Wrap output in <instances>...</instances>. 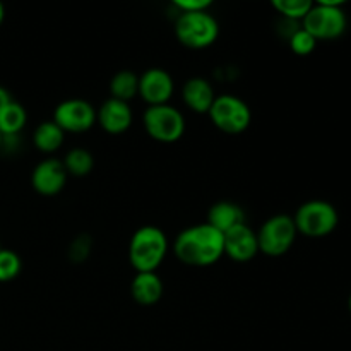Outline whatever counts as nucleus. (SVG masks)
Wrapping results in <instances>:
<instances>
[{
	"label": "nucleus",
	"instance_id": "nucleus-22",
	"mask_svg": "<svg viewBox=\"0 0 351 351\" xmlns=\"http://www.w3.org/2000/svg\"><path fill=\"white\" fill-rule=\"evenodd\" d=\"M21 267V257L16 252L7 249H0V283H7L19 276Z\"/></svg>",
	"mask_w": 351,
	"mask_h": 351
},
{
	"label": "nucleus",
	"instance_id": "nucleus-7",
	"mask_svg": "<svg viewBox=\"0 0 351 351\" xmlns=\"http://www.w3.org/2000/svg\"><path fill=\"white\" fill-rule=\"evenodd\" d=\"M143 123L146 132L163 144L177 143L185 132L184 115L170 105L149 106L144 112Z\"/></svg>",
	"mask_w": 351,
	"mask_h": 351
},
{
	"label": "nucleus",
	"instance_id": "nucleus-19",
	"mask_svg": "<svg viewBox=\"0 0 351 351\" xmlns=\"http://www.w3.org/2000/svg\"><path fill=\"white\" fill-rule=\"evenodd\" d=\"M26 110L21 103L10 101L9 105L3 108V112L0 113V134L3 137L5 136H16L17 132L24 129L26 125Z\"/></svg>",
	"mask_w": 351,
	"mask_h": 351
},
{
	"label": "nucleus",
	"instance_id": "nucleus-11",
	"mask_svg": "<svg viewBox=\"0 0 351 351\" xmlns=\"http://www.w3.org/2000/svg\"><path fill=\"white\" fill-rule=\"evenodd\" d=\"M173 79L165 69H147L139 75V96L149 106L168 105L173 96Z\"/></svg>",
	"mask_w": 351,
	"mask_h": 351
},
{
	"label": "nucleus",
	"instance_id": "nucleus-20",
	"mask_svg": "<svg viewBox=\"0 0 351 351\" xmlns=\"http://www.w3.org/2000/svg\"><path fill=\"white\" fill-rule=\"evenodd\" d=\"M62 163H64L67 175L86 177L88 173H91L93 167H95V158H93V154L88 149L74 147V149H71L65 154V160Z\"/></svg>",
	"mask_w": 351,
	"mask_h": 351
},
{
	"label": "nucleus",
	"instance_id": "nucleus-21",
	"mask_svg": "<svg viewBox=\"0 0 351 351\" xmlns=\"http://www.w3.org/2000/svg\"><path fill=\"white\" fill-rule=\"evenodd\" d=\"M314 3L311 0H274L273 7L290 21H304Z\"/></svg>",
	"mask_w": 351,
	"mask_h": 351
},
{
	"label": "nucleus",
	"instance_id": "nucleus-12",
	"mask_svg": "<svg viewBox=\"0 0 351 351\" xmlns=\"http://www.w3.org/2000/svg\"><path fill=\"white\" fill-rule=\"evenodd\" d=\"M223 237H225V254L235 263H249L259 252L257 233L245 223L235 226Z\"/></svg>",
	"mask_w": 351,
	"mask_h": 351
},
{
	"label": "nucleus",
	"instance_id": "nucleus-16",
	"mask_svg": "<svg viewBox=\"0 0 351 351\" xmlns=\"http://www.w3.org/2000/svg\"><path fill=\"white\" fill-rule=\"evenodd\" d=\"M130 293L137 304L149 307L163 297V281L156 273H137L130 283Z\"/></svg>",
	"mask_w": 351,
	"mask_h": 351
},
{
	"label": "nucleus",
	"instance_id": "nucleus-24",
	"mask_svg": "<svg viewBox=\"0 0 351 351\" xmlns=\"http://www.w3.org/2000/svg\"><path fill=\"white\" fill-rule=\"evenodd\" d=\"M173 5L180 12H201L211 7V0H173Z\"/></svg>",
	"mask_w": 351,
	"mask_h": 351
},
{
	"label": "nucleus",
	"instance_id": "nucleus-18",
	"mask_svg": "<svg viewBox=\"0 0 351 351\" xmlns=\"http://www.w3.org/2000/svg\"><path fill=\"white\" fill-rule=\"evenodd\" d=\"M110 93L113 99L129 103L134 96L139 95V75L132 71H120L110 81Z\"/></svg>",
	"mask_w": 351,
	"mask_h": 351
},
{
	"label": "nucleus",
	"instance_id": "nucleus-5",
	"mask_svg": "<svg viewBox=\"0 0 351 351\" xmlns=\"http://www.w3.org/2000/svg\"><path fill=\"white\" fill-rule=\"evenodd\" d=\"M175 34L184 47L201 50L211 47L218 40L219 24L208 10L180 12L175 23Z\"/></svg>",
	"mask_w": 351,
	"mask_h": 351
},
{
	"label": "nucleus",
	"instance_id": "nucleus-14",
	"mask_svg": "<svg viewBox=\"0 0 351 351\" xmlns=\"http://www.w3.org/2000/svg\"><path fill=\"white\" fill-rule=\"evenodd\" d=\"M182 98L184 103L195 113H209L216 95L211 82L204 77H192L182 88Z\"/></svg>",
	"mask_w": 351,
	"mask_h": 351
},
{
	"label": "nucleus",
	"instance_id": "nucleus-1",
	"mask_svg": "<svg viewBox=\"0 0 351 351\" xmlns=\"http://www.w3.org/2000/svg\"><path fill=\"white\" fill-rule=\"evenodd\" d=\"M175 256L192 267H208L225 256V237L208 223L189 226L175 240Z\"/></svg>",
	"mask_w": 351,
	"mask_h": 351
},
{
	"label": "nucleus",
	"instance_id": "nucleus-26",
	"mask_svg": "<svg viewBox=\"0 0 351 351\" xmlns=\"http://www.w3.org/2000/svg\"><path fill=\"white\" fill-rule=\"evenodd\" d=\"M3 17H5V9H3V5H2V3H0V24H2Z\"/></svg>",
	"mask_w": 351,
	"mask_h": 351
},
{
	"label": "nucleus",
	"instance_id": "nucleus-15",
	"mask_svg": "<svg viewBox=\"0 0 351 351\" xmlns=\"http://www.w3.org/2000/svg\"><path fill=\"white\" fill-rule=\"evenodd\" d=\"M206 223L225 235V233H228L230 230H233L235 226L245 223V213H243V209L240 208L239 204H235V202H216V204H213L211 209H209L208 221Z\"/></svg>",
	"mask_w": 351,
	"mask_h": 351
},
{
	"label": "nucleus",
	"instance_id": "nucleus-17",
	"mask_svg": "<svg viewBox=\"0 0 351 351\" xmlns=\"http://www.w3.org/2000/svg\"><path fill=\"white\" fill-rule=\"evenodd\" d=\"M65 132L53 122V120H48V122L40 123L36 127L33 134V143L36 146V149H40L41 153H55L62 147L64 144Z\"/></svg>",
	"mask_w": 351,
	"mask_h": 351
},
{
	"label": "nucleus",
	"instance_id": "nucleus-3",
	"mask_svg": "<svg viewBox=\"0 0 351 351\" xmlns=\"http://www.w3.org/2000/svg\"><path fill=\"white\" fill-rule=\"evenodd\" d=\"M304 29L315 40H336L346 31V14L341 0H319L302 21Z\"/></svg>",
	"mask_w": 351,
	"mask_h": 351
},
{
	"label": "nucleus",
	"instance_id": "nucleus-29",
	"mask_svg": "<svg viewBox=\"0 0 351 351\" xmlns=\"http://www.w3.org/2000/svg\"><path fill=\"white\" fill-rule=\"evenodd\" d=\"M0 249H2V247H0Z\"/></svg>",
	"mask_w": 351,
	"mask_h": 351
},
{
	"label": "nucleus",
	"instance_id": "nucleus-28",
	"mask_svg": "<svg viewBox=\"0 0 351 351\" xmlns=\"http://www.w3.org/2000/svg\"><path fill=\"white\" fill-rule=\"evenodd\" d=\"M348 308H350V314H351V295H350V298H348Z\"/></svg>",
	"mask_w": 351,
	"mask_h": 351
},
{
	"label": "nucleus",
	"instance_id": "nucleus-13",
	"mask_svg": "<svg viewBox=\"0 0 351 351\" xmlns=\"http://www.w3.org/2000/svg\"><path fill=\"white\" fill-rule=\"evenodd\" d=\"M96 120L108 134H123L132 125V110L129 103L119 99H106L96 112Z\"/></svg>",
	"mask_w": 351,
	"mask_h": 351
},
{
	"label": "nucleus",
	"instance_id": "nucleus-2",
	"mask_svg": "<svg viewBox=\"0 0 351 351\" xmlns=\"http://www.w3.org/2000/svg\"><path fill=\"white\" fill-rule=\"evenodd\" d=\"M168 252V239L158 226H143L129 243V261L137 273H156Z\"/></svg>",
	"mask_w": 351,
	"mask_h": 351
},
{
	"label": "nucleus",
	"instance_id": "nucleus-25",
	"mask_svg": "<svg viewBox=\"0 0 351 351\" xmlns=\"http://www.w3.org/2000/svg\"><path fill=\"white\" fill-rule=\"evenodd\" d=\"M10 101H12V98H10L9 91H7L5 88H2V86H0V113L3 112V108H5V106L9 105Z\"/></svg>",
	"mask_w": 351,
	"mask_h": 351
},
{
	"label": "nucleus",
	"instance_id": "nucleus-10",
	"mask_svg": "<svg viewBox=\"0 0 351 351\" xmlns=\"http://www.w3.org/2000/svg\"><path fill=\"white\" fill-rule=\"evenodd\" d=\"M67 171H65L64 163L57 158H48L38 163L31 173V185L40 195H57L64 191L67 184Z\"/></svg>",
	"mask_w": 351,
	"mask_h": 351
},
{
	"label": "nucleus",
	"instance_id": "nucleus-9",
	"mask_svg": "<svg viewBox=\"0 0 351 351\" xmlns=\"http://www.w3.org/2000/svg\"><path fill=\"white\" fill-rule=\"evenodd\" d=\"M53 122L64 132H86L96 122V110L86 99L71 98L57 105L53 112Z\"/></svg>",
	"mask_w": 351,
	"mask_h": 351
},
{
	"label": "nucleus",
	"instance_id": "nucleus-6",
	"mask_svg": "<svg viewBox=\"0 0 351 351\" xmlns=\"http://www.w3.org/2000/svg\"><path fill=\"white\" fill-rule=\"evenodd\" d=\"M298 232L295 226L293 216L276 215L264 221L257 232L259 252L269 257H280L293 247Z\"/></svg>",
	"mask_w": 351,
	"mask_h": 351
},
{
	"label": "nucleus",
	"instance_id": "nucleus-23",
	"mask_svg": "<svg viewBox=\"0 0 351 351\" xmlns=\"http://www.w3.org/2000/svg\"><path fill=\"white\" fill-rule=\"evenodd\" d=\"M315 45H317V40L311 33H307L304 27L295 29L290 36V48L293 50V53L302 55V57L311 55L315 50Z\"/></svg>",
	"mask_w": 351,
	"mask_h": 351
},
{
	"label": "nucleus",
	"instance_id": "nucleus-4",
	"mask_svg": "<svg viewBox=\"0 0 351 351\" xmlns=\"http://www.w3.org/2000/svg\"><path fill=\"white\" fill-rule=\"evenodd\" d=\"M297 232L308 239H322L331 235L339 223V215L335 206L328 201L314 199L297 209L293 216Z\"/></svg>",
	"mask_w": 351,
	"mask_h": 351
},
{
	"label": "nucleus",
	"instance_id": "nucleus-8",
	"mask_svg": "<svg viewBox=\"0 0 351 351\" xmlns=\"http://www.w3.org/2000/svg\"><path fill=\"white\" fill-rule=\"evenodd\" d=\"M208 115L211 122L225 134H242L249 129L252 120L249 105L233 95L216 96Z\"/></svg>",
	"mask_w": 351,
	"mask_h": 351
},
{
	"label": "nucleus",
	"instance_id": "nucleus-27",
	"mask_svg": "<svg viewBox=\"0 0 351 351\" xmlns=\"http://www.w3.org/2000/svg\"><path fill=\"white\" fill-rule=\"evenodd\" d=\"M2 144H3V136L0 134V149H2Z\"/></svg>",
	"mask_w": 351,
	"mask_h": 351
}]
</instances>
